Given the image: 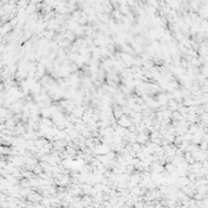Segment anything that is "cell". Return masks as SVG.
Returning <instances> with one entry per match:
<instances>
[{
    "mask_svg": "<svg viewBox=\"0 0 208 208\" xmlns=\"http://www.w3.org/2000/svg\"><path fill=\"white\" fill-rule=\"evenodd\" d=\"M117 122H118V127H120V128H124V129H127V128H129L132 125V122H130V118H129L128 116H125V115H123V116H120L118 119H117Z\"/></svg>",
    "mask_w": 208,
    "mask_h": 208,
    "instance_id": "6da1fadb",
    "label": "cell"
}]
</instances>
